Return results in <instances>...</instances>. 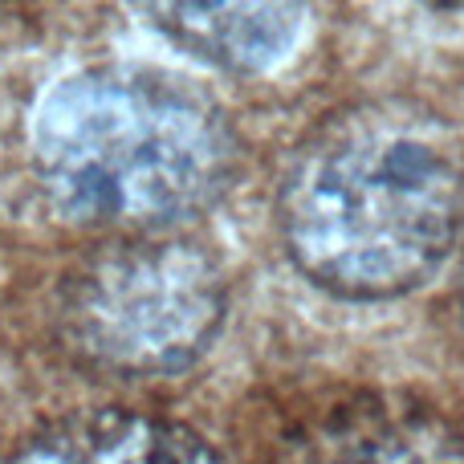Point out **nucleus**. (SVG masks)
Listing matches in <instances>:
<instances>
[{"instance_id": "1", "label": "nucleus", "mask_w": 464, "mask_h": 464, "mask_svg": "<svg viewBox=\"0 0 464 464\" xmlns=\"http://www.w3.org/2000/svg\"><path fill=\"white\" fill-rule=\"evenodd\" d=\"M285 253L318 289L392 302L428 285L464 228V171L444 127L371 102L310 130L281 179Z\"/></svg>"}, {"instance_id": "2", "label": "nucleus", "mask_w": 464, "mask_h": 464, "mask_svg": "<svg viewBox=\"0 0 464 464\" xmlns=\"http://www.w3.org/2000/svg\"><path fill=\"white\" fill-rule=\"evenodd\" d=\"M33 163L53 208L70 220L155 232L225 200L240 139L196 82L147 65H98L45 94Z\"/></svg>"}, {"instance_id": "3", "label": "nucleus", "mask_w": 464, "mask_h": 464, "mask_svg": "<svg viewBox=\"0 0 464 464\" xmlns=\"http://www.w3.org/2000/svg\"><path fill=\"white\" fill-rule=\"evenodd\" d=\"M225 310V273L200 245L139 232L106 240L65 273L57 334L86 371L163 379L208 354Z\"/></svg>"}, {"instance_id": "4", "label": "nucleus", "mask_w": 464, "mask_h": 464, "mask_svg": "<svg viewBox=\"0 0 464 464\" xmlns=\"http://www.w3.org/2000/svg\"><path fill=\"white\" fill-rule=\"evenodd\" d=\"M176 49L225 73H265L297 45L305 0H130Z\"/></svg>"}, {"instance_id": "5", "label": "nucleus", "mask_w": 464, "mask_h": 464, "mask_svg": "<svg viewBox=\"0 0 464 464\" xmlns=\"http://www.w3.org/2000/svg\"><path fill=\"white\" fill-rule=\"evenodd\" d=\"M13 460H45V464H212L220 452L200 432L171 420L139 416V411L102 408V411H73L41 432H33Z\"/></svg>"}, {"instance_id": "6", "label": "nucleus", "mask_w": 464, "mask_h": 464, "mask_svg": "<svg viewBox=\"0 0 464 464\" xmlns=\"http://www.w3.org/2000/svg\"><path fill=\"white\" fill-rule=\"evenodd\" d=\"M285 457L326 460H452L464 440L428 411H392L379 400H346L318 411L314 432L285 436Z\"/></svg>"}, {"instance_id": "7", "label": "nucleus", "mask_w": 464, "mask_h": 464, "mask_svg": "<svg viewBox=\"0 0 464 464\" xmlns=\"http://www.w3.org/2000/svg\"><path fill=\"white\" fill-rule=\"evenodd\" d=\"M460 322H464V265H460Z\"/></svg>"}, {"instance_id": "8", "label": "nucleus", "mask_w": 464, "mask_h": 464, "mask_svg": "<svg viewBox=\"0 0 464 464\" xmlns=\"http://www.w3.org/2000/svg\"><path fill=\"white\" fill-rule=\"evenodd\" d=\"M428 5H444V8H452V5H464V0H428Z\"/></svg>"}]
</instances>
